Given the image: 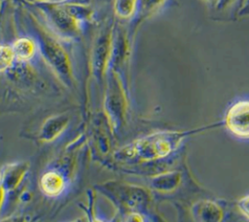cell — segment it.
Returning <instances> with one entry per match:
<instances>
[{"mask_svg": "<svg viewBox=\"0 0 249 222\" xmlns=\"http://www.w3.org/2000/svg\"><path fill=\"white\" fill-rule=\"evenodd\" d=\"M239 15H248L249 14V0H242L240 8L238 11Z\"/></svg>", "mask_w": 249, "mask_h": 222, "instance_id": "obj_18", "label": "cell"}, {"mask_svg": "<svg viewBox=\"0 0 249 222\" xmlns=\"http://www.w3.org/2000/svg\"><path fill=\"white\" fill-rule=\"evenodd\" d=\"M225 126L237 138L249 139V100H239L227 111Z\"/></svg>", "mask_w": 249, "mask_h": 222, "instance_id": "obj_6", "label": "cell"}, {"mask_svg": "<svg viewBox=\"0 0 249 222\" xmlns=\"http://www.w3.org/2000/svg\"><path fill=\"white\" fill-rule=\"evenodd\" d=\"M16 60L18 62H26L31 59L38 48L35 40L29 37H20L12 45Z\"/></svg>", "mask_w": 249, "mask_h": 222, "instance_id": "obj_12", "label": "cell"}, {"mask_svg": "<svg viewBox=\"0 0 249 222\" xmlns=\"http://www.w3.org/2000/svg\"><path fill=\"white\" fill-rule=\"evenodd\" d=\"M27 170L25 163H15L5 166L1 171L0 185L5 191L14 190L20 182Z\"/></svg>", "mask_w": 249, "mask_h": 222, "instance_id": "obj_10", "label": "cell"}, {"mask_svg": "<svg viewBox=\"0 0 249 222\" xmlns=\"http://www.w3.org/2000/svg\"><path fill=\"white\" fill-rule=\"evenodd\" d=\"M42 191L49 196H56L64 189L63 177L54 170L46 172L40 181Z\"/></svg>", "mask_w": 249, "mask_h": 222, "instance_id": "obj_13", "label": "cell"}, {"mask_svg": "<svg viewBox=\"0 0 249 222\" xmlns=\"http://www.w3.org/2000/svg\"><path fill=\"white\" fill-rule=\"evenodd\" d=\"M183 174L180 170H166L151 177L150 186L160 193L174 192L182 183Z\"/></svg>", "mask_w": 249, "mask_h": 222, "instance_id": "obj_8", "label": "cell"}, {"mask_svg": "<svg viewBox=\"0 0 249 222\" xmlns=\"http://www.w3.org/2000/svg\"><path fill=\"white\" fill-rule=\"evenodd\" d=\"M234 0H219L216 4L217 8L219 9H225L226 7H228L230 4H231Z\"/></svg>", "mask_w": 249, "mask_h": 222, "instance_id": "obj_19", "label": "cell"}, {"mask_svg": "<svg viewBox=\"0 0 249 222\" xmlns=\"http://www.w3.org/2000/svg\"><path fill=\"white\" fill-rule=\"evenodd\" d=\"M137 6V0H113L115 15L123 19L132 18Z\"/></svg>", "mask_w": 249, "mask_h": 222, "instance_id": "obj_14", "label": "cell"}, {"mask_svg": "<svg viewBox=\"0 0 249 222\" xmlns=\"http://www.w3.org/2000/svg\"><path fill=\"white\" fill-rule=\"evenodd\" d=\"M31 26L36 36V43L40 54L49 66L65 84L72 83V66L68 54L59 41L30 15Z\"/></svg>", "mask_w": 249, "mask_h": 222, "instance_id": "obj_2", "label": "cell"}, {"mask_svg": "<svg viewBox=\"0 0 249 222\" xmlns=\"http://www.w3.org/2000/svg\"><path fill=\"white\" fill-rule=\"evenodd\" d=\"M205 2H208V3H213V4H217V2L219 0H204Z\"/></svg>", "mask_w": 249, "mask_h": 222, "instance_id": "obj_21", "label": "cell"}, {"mask_svg": "<svg viewBox=\"0 0 249 222\" xmlns=\"http://www.w3.org/2000/svg\"><path fill=\"white\" fill-rule=\"evenodd\" d=\"M27 3L35 6L44 15L57 37L74 40L80 36L83 23L70 14L64 4L54 0H31Z\"/></svg>", "mask_w": 249, "mask_h": 222, "instance_id": "obj_3", "label": "cell"}, {"mask_svg": "<svg viewBox=\"0 0 249 222\" xmlns=\"http://www.w3.org/2000/svg\"><path fill=\"white\" fill-rule=\"evenodd\" d=\"M191 214L198 222H221L224 219V210L218 203L212 200H200L191 207Z\"/></svg>", "mask_w": 249, "mask_h": 222, "instance_id": "obj_7", "label": "cell"}, {"mask_svg": "<svg viewBox=\"0 0 249 222\" xmlns=\"http://www.w3.org/2000/svg\"><path fill=\"white\" fill-rule=\"evenodd\" d=\"M113 24H106L96 34L90 52V69L96 77H101L109 65L112 40Z\"/></svg>", "mask_w": 249, "mask_h": 222, "instance_id": "obj_5", "label": "cell"}, {"mask_svg": "<svg viewBox=\"0 0 249 222\" xmlns=\"http://www.w3.org/2000/svg\"><path fill=\"white\" fill-rule=\"evenodd\" d=\"M237 208L239 212L249 220V194L242 197L237 202Z\"/></svg>", "mask_w": 249, "mask_h": 222, "instance_id": "obj_16", "label": "cell"}, {"mask_svg": "<svg viewBox=\"0 0 249 222\" xmlns=\"http://www.w3.org/2000/svg\"><path fill=\"white\" fill-rule=\"evenodd\" d=\"M105 193L121 208L129 210L130 213L139 212L147 208L151 195L143 187L130 184L111 183L105 185Z\"/></svg>", "mask_w": 249, "mask_h": 222, "instance_id": "obj_4", "label": "cell"}, {"mask_svg": "<svg viewBox=\"0 0 249 222\" xmlns=\"http://www.w3.org/2000/svg\"><path fill=\"white\" fill-rule=\"evenodd\" d=\"M68 121L65 115H56L46 120L40 130L41 139L48 141L54 139L65 129Z\"/></svg>", "mask_w": 249, "mask_h": 222, "instance_id": "obj_11", "label": "cell"}, {"mask_svg": "<svg viewBox=\"0 0 249 222\" xmlns=\"http://www.w3.org/2000/svg\"><path fill=\"white\" fill-rule=\"evenodd\" d=\"M55 1V0H54ZM92 0H58L57 2L63 4H70V5H83V6H89Z\"/></svg>", "mask_w": 249, "mask_h": 222, "instance_id": "obj_17", "label": "cell"}, {"mask_svg": "<svg viewBox=\"0 0 249 222\" xmlns=\"http://www.w3.org/2000/svg\"><path fill=\"white\" fill-rule=\"evenodd\" d=\"M16 61L12 45H0V71L8 70Z\"/></svg>", "mask_w": 249, "mask_h": 222, "instance_id": "obj_15", "label": "cell"}, {"mask_svg": "<svg viewBox=\"0 0 249 222\" xmlns=\"http://www.w3.org/2000/svg\"><path fill=\"white\" fill-rule=\"evenodd\" d=\"M167 0H137L136 11L133 16L129 36L132 38L133 32L136 30L138 25L145 19L149 18L156 13H158L166 3Z\"/></svg>", "mask_w": 249, "mask_h": 222, "instance_id": "obj_9", "label": "cell"}, {"mask_svg": "<svg viewBox=\"0 0 249 222\" xmlns=\"http://www.w3.org/2000/svg\"><path fill=\"white\" fill-rule=\"evenodd\" d=\"M222 123L207 125L193 130H161L142 137L117 153L120 160L137 163L155 162L174 153L190 135L221 126Z\"/></svg>", "mask_w": 249, "mask_h": 222, "instance_id": "obj_1", "label": "cell"}, {"mask_svg": "<svg viewBox=\"0 0 249 222\" xmlns=\"http://www.w3.org/2000/svg\"><path fill=\"white\" fill-rule=\"evenodd\" d=\"M5 190L4 188L0 185V208H1V205L3 204V201H4V195H5Z\"/></svg>", "mask_w": 249, "mask_h": 222, "instance_id": "obj_20", "label": "cell"}]
</instances>
